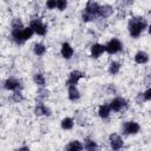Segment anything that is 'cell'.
<instances>
[{
  "instance_id": "obj_1",
  "label": "cell",
  "mask_w": 151,
  "mask_h": 151,
  "mask_svg": "<svg viewBox=\"0 0 151 151\" xmlns=\"http://www.w3.org/2000/svg\"><path fill=\"white\" fill-rule=\"evenodd\" d=\"M147 27V21L143 17H133L129 20V33L132 38H138Z\"/></svg>"
},
{
  "instance_id": "obj_2",
  "label": "cell",
  "mask_w": 151,
  "mask_h": 151,
  "mask_svg": "<svg viewBox=\"0 0 151 151\" xmlns=\"http://www.w3.org/2000/svg\"><path fill=\"white\" fill-rule=\"evenodd\" d=\"M29 27H31V28L33 29V32H34L35 34H38V35H45L46 32H47L46 25H45V24L42 22V20L39 19V18L32 19L31 22H29Z\"/></svg>"
},
{
  "instance_id": "obj_3",
  "label": "cell",
  "mask_w": 151,
  "mask_h": 151,
  "mask_svg": "<svg viewBox=\"0 0 151 151\" xmlns=\"http://www.w3.org/2000/svg\"><path fill=\"white\" fill-rule=\"evenodd\" d=\"M123 50V44L119 39L117 38H112L106 45H105V52H107L109 54H116L118 52H120Z\"/></svg>"
},
{
  "instance_id": "obj_4",
  "label": "cell",
  "mask_w": 151,
  "mask_h": 151,
  "mask_svg": "<svg viewBox=\"0 0 151 151\" xmlns=\"http://www.w3.org/2000/svg\"><path fill=\"white\" fill-rule=\"evenodd\" d=\"M110 109L113 112H120L122 110L127 107V101L122 97H116L110 101Z\"/></svg>"
},
{
  "instance_id": "obj_5",
  "label": "cell",
  "mask_w": 151,
  "mask_h": 151,
  "mask_svg": "<svg viewBox=\"0 0 151 151\" xmlns=\"http://www.w3.org/2000/svg\"><path fill=\"white\" fill-rule=\"evenodd\" d=\"M140 130V126L137 122L130 120V122H125L123 124V133L124 134H136L138 133Z\"/></svg>"
},
{
  "instance_id": "obj_6",
  "label": "cell",
  "mask_w": 151,
  "mask_h": 151,
  "mask_svg": "<svg viewBox=\"0 0 151 151\" xmlns=\"http://www.w3.org/2000/svg\"><path fill=\"white\" fill-rule=\"evenodd\" d=\"M4 87L6 88V90H9V91H20L21 90V83H20V80H18L17 78H14V77H11V78H8V79H6L5 80V83H4Z\"/></svg>"
},
{
  "instance_id": "obj_7",
  "label": "cell",
  "mask_w": 151,
  "mask_h": 151,
  "mask_svg": "<svg viewBox=\"0 0 151 151\" xmlns=\"http://www.w3.org/2000/svg\"><path fill=\"white\" fill-rule=\"evenodd\" d=\"M109 142L112 150H120L124 146V142L118 133H111L109 137Z\"/></svg>"
},
{
  "instance_id": "obj_8",
  "label": "cell",
  "mask_w": 151,
  "mask_h": 151,
  "mask_svg": "<svg viewBox=\"0 0 151 151\" xmlns=\"http://www.w3.org/2000/svg\"><path fill=\"white\" fill-rule=\"evenodd\" d=\"M85 77V73L84 72H81V71H79V70H74V71H72L70 74H68V79H67V81H66V85L67 86H70V85H77V83L81 79V78H84Z\"/></svg>"
},
{
  "instance_id": "obj_9",
  "label": "cell",
  "mask_w": 151,
  "mask_h": 151,
  "mask_svg": "<svg viewBox=\"0 0 151 151\" xmlns=\"http://www.w3.org/2000/svg\"><path fill=\"white\" fill-rule=\"evenodd\" d=\"M11 35H12V39L15 44L18 45H24L26 41L22 37V27H17V28H12V32H11Z\"/></svg>"
},
{
  "instance_id": "obj_10",
  "label": "cell",
  "mask_w": 151,
  "mask_h": 151,
  "mask_svg": "<svg viewBox=\"0 0 151 151\" xmlns=\"http://www.w3.org/2000/svg\"><path fill=\"white\" fill-rule=\"evenodd\" d=\"M99 7H100V6H99V4H98V2H96V1H93V0H88L84 9H85L87 13H90L91 15H93V17L96 18V17L98 15Z\"/></svg>"
},
{
  "instance_id": "obj_11",
  "label": "cell",
  "mask_w": 151,
  "mask_h": 151,
  "mask_svg": "<svg viewBox=\"0 0 151 151\" xmlns=\"http://www.w3.org/2000/svg\"><path fill=\"white\" fill-rule=\"evenodd\" d=\"M60 53H61V55H63L64 59H71V58L73 57L74 51H73V47H72L68 42H64V44L61 45Z\"/></svg>"
},
{
  "instance_id": "obj_12",
  "label": "cell",
  "mask_w": 151,
  "mask_h": 151,
  "mask_svg": "<svg viewBox=\"0 0 151 151\" xmlns=\"http://www.w3.org/2000/svg\"><path fill=\"white\" fill-rule=\"evenodd\" d=\"M104 52H105V45H101V44H93V45L91 46V55H92V58H94V59L99 58Z\"/></svg>"
},
{
  "instance_id": "obj_13",
  "label": "cell",
  "mask_w": 151,
  "mask_h": 151,
  "mask_svg": "<svg viewBox=\"0 0 151 151\" xmlns=\"http://www.w3.org/2000/svg\"><path fill=\"white\" fill-rule=\"evenodd\" d=\"M34 113L37 116H51V110L47 106H45L41 101H39L34 107Z\"/></svg>"
},
{
  "instance_id": "obj_14",
  "label": "cell",
  "mask_w": 151,
  "mask_h": 151,
  "mask_svg": "<svg viewBox=\"0 0 151 151\" xmlns=\"http://www.w3.org/2000/svg\"><path fill=\"white\" fill-rule=\"evenodd\" d=\"M113 12H114V9H113L112 6H110V5H104V6H100V7H99L98 15H99L100 18L106 19V18L111 17V15L113 14Z\"/></svg>"
},
{
  "instance_id": "obj_15",
  "label": "cell",
  "mask_w": 151,
  "mask_h": 151,
  "mask_svg": "<svg viewBox=\"0 0 151 151\" xmlns=\"http://www.w3.org/2000/svg\"><path fill=\"white\" fill-rule=\"evenodd\" d=\"M67 93H68V99L71 101H76V100H78L80 98V92H79V90H78V87L76 85H70Z\"/></svg>"
},
{
  "instance_id": "obj_16",
  "label": "cell",
  "mask_w": 151,
  "mask_h": 151,
  "mask_svg": "<svg viewBox=\"0 0 151 151\" xmlns=\"http://www.w3.org/2000/svg\"><path fill=\"white\" fill-rule=\"evenodd\" d=\"M134 61L139 65H143V64H146L149 61V54L144 51H138L136 54H134Z\"/></svg>"
},
{
  "instance_id": "obj_17",
  "label": "cell",
  "mask_w": 151,
  "mask_h": 151,
  "mask_svg": "<svg viewBox=\"0 0 151 151\" xmlns=\"http://www.w3.org/2000/svg\"><path fill=\"white\" fill-rule=\"evenodd\" d=\"M110 113H111V109H110V105H109V104H101V105L99 106V109H98V114H99L100 118L106 119V118H109Z\"/></svg>"
},
{
  "instance_id": "obj_18",
  "label": "cell",
  "mask_w": 151,
  "mask_h": 151,
  "mask_svg": "<svg viewBox=\"0 0 151 151\" xmlns=\"http://www.w3.org/2000/svg\"><path fill=\"white\" fill-rule=\"evenodd\" d=\"M33 52H34L35 55L41 57V55H44L46 53V46L44 44H41V42H38V44H35L33 46Z\"/></svg>"
},
{
  "instance_id": "obj_19",
  "label": "cell",
  "mask_w": 151,
  "mask_h": 151,
  "mask_svg": "<svg viewBox=\"0 0 151 151\" xmlns=\"http://www.w3.org/2000/svg\"><path fill=\"white\" fill-rule=\"evenodd\" d=\"M61 129L63 130H71L73 126H74V120L71 118V117H66L61 120Z\"/></svg>"
},
{
  "instance_id": "obj_20",
  "label": "cell",
  "mask_w": 151,
  "mask_h": 151,
  "mask_svg": "<svg viewBox=\"0 0 151 151\" xmlns=\"http://www.w3.org/2000/svg\"><path fill=\"white\" fill-rule=\"evenodd\" d=\"M84 149H86V150H88V151H94V150H97L98 149V145H97V143L94 142V140H92V139H90V138H85V140H84Z\"/></svg>"
},
{
  "instance_id": "obj_21",
  "label": "cell",
  "mask_w": 151,
  "mask_h": 151,
  "mask_svg": "<svg viewBox=\"0 0 151 151\" xmlns=\"http://www.w3.org/2000/svg\"><path fill=\"white\" fill-rule=\"evenodd\" d=\"M83 149H84V146H83V144L79 140H72L66 146V150H70V151H80Z\"/></svg>"
},
{
  "instance_id": "obj_22",
  "label": "cell",
  "mask_w": 151,
  "mask_h": 151,
  "mask_svg": "<svg viewBox=\"0 0 151 151\" xmlns=\"http://www.w3.org/2000/svg\"><path fill=\"white\" fill-rule=\"evenodd\" d=\"M119 70H120V64L118 61H111L110 63V65H109V72H110V74L114 76V74H117L119 72Z\"/></svg>"
},
{
  "instance_id": "obj_23",
  "label": "cell",
  "mask_w": 151,
  "mask_h": 151,
  "mask_svg": "<svg viewBox=\"0 0 151 151\" xmlns=\"http://www.w3.org/2000/svg\"><path fill=\"white\" fill-rule=\"evenodd\" d=\"M33 81L39 86H45V84H46V79H45L44 74H41V73H35L33 76Z\"/></svg>"
},
{
  "instance_id": "obj_24",
  "label": "cell",
  "mask_w": 151,
  "mask_h": 151,
  "mask_svg": "<svg viewBox=\"0 0 151 151\" xmlns=\"http://www.w3.org/2000/svg\"><path fill=\"white\" fill-rule=\"evenodd\" d=\"M33 34H34V32H33V29L29 26L28 27H22V37H24L25 41H27L28 39H31L33 37Z\"/></svg>"
},
{
  "instance_id": "obj_25",
  "label": "cell",
  "mask_w": 151,
  "mask_h": 151,
  "mask_svg": "<svg viewBox=\"0 0 151 151\" xmlns=\"http://www.w3.org/2000/svg\"><path fill=\"white\" fill-rule=\"evenodd\" d=\"M48 90H46L44 86H40V88L38 90V98L39 99H41V100H44V99H46V98H48Z\"/></svg>"
},
{
  "instance_id": "obj_26",
  "label": "cell",
  "mask_w": 151,
  "mask_h": 151,
  "mask_svg": "<svg viewBox=\"0 0 151 151\" xmlns=\"http://www.w3.org/2000/svg\"><path fill=\"white\" fill-rule=\"evenodd\" d=\"M12 99H13V101L19 103V101H22L24 100V96L21 94L20 91H14V93L12 94Z\"/></svg>"
},
{
  "instance_id": "obj_27",
  "label": "cell",
  "mask_w": 151,
  "mask_h": 151,
  "mask_svg": "<svg viewBox=\"0 0 151 151\" xmlns=\"http://www.w3.org/2000/svg\"><path fill=\"white\" fill-rule=\"evenodd\" d=\"M81 19H83V21L84 22H88V21H91L92 19H94V17L93 15H91L90 13H87L85 9L81 12Z\"/></svg>"
},
{
  "instance_id": "obj_28",
  "label": "cell",
  "mask_w": 151,
  "mask_h": 151,
  "mask_svg": "<svg viewBox=\"0 0 151 151\" xmlns=\"http://www.w3.org/2000/svg\"><path fill=\"white\" fill-rule=\"evenodd\" d=\"M67 7V0H57V8L59 11H64Z\"/></svg>"
},
{
  "instance_id": "obj_29",
  "label": "cell",
  "mask_w": 151,
  "mask_h": 151,
  "mask_svg": "<svg viewBox=\"0 0 151 151\" xmlns=\"http://www.w3.org/2000/svg\"><path fill=\"white\" fill-rule=\"evenodd\" d=\"M46 7L48 9H54L57 7V0H46Z\"/></svg>"
},
{
  "instance_id": "obj_30",
  "label": "cell",
  "mask_w": 151,
  "mask_h": 151,
  "mask_svg": "<svg viewBox=\"0 0 151 151\" xmlns=\"http://www.w3.org/2000/svg\"><path fill=\"white\" fill-rule=\"evenodd\" d=\"M17 27H24V25H22L21 20H20V19H18V18L13 19V21H12V28H17Z\"/></svg>"
},
{
  "instance_id": "obj_31",
  "label": "cell",
  "mask_w": 151,
  "mask_h": 151,
  "mask_svg": "<svg viewBox=\"0 0 151 151\" xmlns=\"http://www.w3.org/2000/svg\"><path fill=\"white\" fill-rule=\"evenodd\" d=\"M143 97H144V100L145 101H149V100H151V88H146V91L143 93Z\"/></svg>"
},
{
  "instance_id": "obj_32",
  "label": "cell",
  "mask_w": 151,
  "mask_h": 151,
  "mask_svg": "<svg viewBox=\"0 0 151 151\" xmlns=\"http://www.w3.org/2000/svg\"><path fill=\"white\" fill-rule=\"evenodd\" d=\"M137 101H138L139 104H140L142 101H145V100H144V97H143V93H139V94L137 96Z\"/></svg>"
},
{
  "instance_id": "obj_33",
  "label": "cell",
  "mask_w": 151,
  "mask_h": 151,
  "mask_svg": "<svg viewBox=\"0 0 151 151\" xmlns=\"http://www.w3.org/2000/svg\"><path fill=\"white\" fill-rule=\"evenodd\" d=\"M19 150H28V147H27V146H22V147H20Z\"/></svg>"
}]
</instances>
